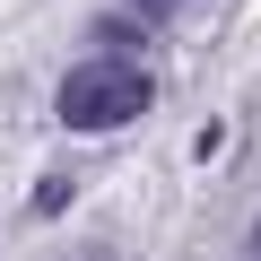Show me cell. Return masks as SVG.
Returning <instances> with one entry per match:
<instances>
[{
  "label": "cell",
  "mask_w": 261,
  "mask_h": 261,
  "mask_svg": "<svg viewBox=\"0 0 261 261\" xmlns=\"http://www.w3.org/2000/svg\"><path fill=\"white\" fill-rule=\"evenodd\" d=\"M61 122L70 130H122L140 105H157V87H148V70L140 61H79L70 79H61Z\"/></svg>",
  "instance_id": "obj_1"
},
{
  "label": "cell",
  "mask_w": 261,
  "mask_h": 261,
  "mask_svg": "<svg viewBox=\"0 0 261 261\" xmlns=\"http://www.w3.org/2000/svg\"><path fill=\"white\" fill-rule=\"evenodd\" d=\"M96 44H105V53H130V44H140V27H130V18H105V27H96Z\"/></svg>",
  "instance_id": "obj_2"
},
{
  "label": "cell",
  "mask_w": 261,
  "mask_h": 261,
  "mask_svg": "<svg viewBox=\"0 0 261 261\" xmlns=\"http://www.w3.org/2000/svg\"><path fill=\"white\" fill-rule=\"evenodd\" d=\"M35 209H44V218H61V209H70V174H53V183L35 192Z\"/></svg>",
  "instance_id": "obj_3"
}]
</instances>
